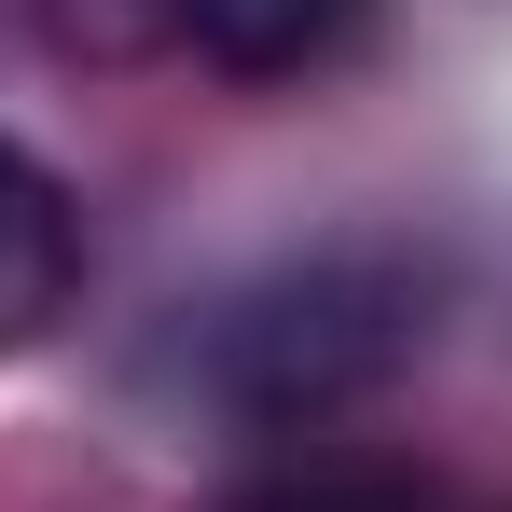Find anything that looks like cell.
<instances>
[{
  "instance_id": "cell-2",
  "label": "cell",
  "mask_w": 512,
  "mask_h": 512,
  "mask_svg": "<svg viewBox=\"0 0 512 512\" xmlns=\"http://www.w3.org/2000/svg\"><path fill=\"white\" fill-rule=\"evenodd\" d=\"M70 305H84V208L28 139H0V360H28Z\"/></svg>"
},
{
  "instance_id": "cell-1",
  "label": "cell",
  "mask_w": 512,
  "mask_h": 512,
  "mask_svg": "<svg viewBox=\"0 0 512 512\" xmlns=\"http://www.w3.org/2000/svg\"><path fill=\"white\" fill-rule=\"evenodd\" d=\"M429 305H443V263L402 250V236H346V250H305L250 277L222 319H208V388L250 429H319L360 416L402 360L429 346Z\"/></svg>"
},
{
  "instance_id": "cell-5",
  "label": "cell",
  "mask_w": 512,
  "mask_h": 512,
  "mask_svg": "<svg viewBox=\"0 0 512 512\" xmlns=\"http://www.w3.org/2000/svg\"><path fill=\"white\" fill-rule=\"evenodd\" d=\"M42 42L84 70H167L194 56V0H42Z\"/></svg>"
},
{
  "instance_id": "cell-3",
  "label": "cell",
  "mask_w": 512,
  "mask_h": 512,
  "mask_svg": "<svg viewBox=\"0 0 512 512\" xmlns=\"http://www.w3.org/2000/svg\"><path fill=\"white\" fill-rule=\"evenodd\" d=\"M374 42V0H194V56L222 84H319Z\"/></svg>"
},
{
  "instance_id": "cell-4",
  "label": "cell",
  "mask_w": 512,
  "mask_h": 512,
  "mask_svg": "<svg viewBox=\"0 0 512 512\" xmlns=\"http://www.w3.org/2000/svg\"><path fill=\"white\" fill-rule=\"evenodd\" d=\"M222 512H499V499H471L443 471H402V457H291V471L236 485Z\"/></svg>"
}]
</instances>
